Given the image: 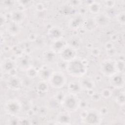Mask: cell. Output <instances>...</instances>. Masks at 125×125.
Returning a JSON list of instances; mask_svg holds the SVG:
<instances>
[{
	"label": "cell",
	"instance_id": "obj_1",
	"mask_svg": "<svg viewBox=\"0 0 125 125\" xmlns=\"http://www.w3.org/2000/svg\"><path fill=\"white\" fill-rule=\"evenodd\" d=\"M88 65V62L86 59L77 57L66 63L65 70L71 77L80 78L87 73Z\"/></svg>",
	"mask_w": 125,
	"mask_h": 125
},
{
	"label": "cell",
	"instance_id": "obj_2",
	"mask_svg": "<svg viewBox=\"0 0 125 125\" xmlns=\"http://www.w3.org/2000/svg\"><path fill=\"white\" fill-rule=\"evenodd\" d=\"M80 102V99L77 95L68 92L65 94L61 102V105L64 111L72 113L79 109Z\"/></svg>",
	"mask_w": 125,
	"mask_h": 125
},
{
	"label": "cell",
	"instance_id": "obj_3",
	"mask_svg": "<svg viewBox=\"0 0 125 125\" xmlns=\"http://www.w3.org/2000/svg\"><path fill=\"white\" fill-rule=\"evenodd\" d=\"M102 116L99 111L94 109H84L81 113V121L84 124L100 125L102 122Z\"/></svg>",
	"mask_w": 125,
	"mask_h": 125
},
{
	"label": "cell",
	"instance_id": "obj_4",
	"mask_svg": "<svg viewBox=\"0 0 125 125\" xmlns=\"http://www.w3.org/2000/svg\"><path fill=\"white\" fill-rule=\"evenodd\" d=\"M66 75L62 70L54 71L50 77L48 83L49 85L55 89H61L67 83Z\"/></svg>",
	"mask_w": 125,
	"mask_h": 125
},
{
	"label": "cell",
	"instance_id": "obj_5",
	"mask_svg": "<svg viewBox=\"0 0 125 125\" xmlns=\"http://www.w3.org/2000/svg\"><path fill=\"white\" fill-rule=\"evenodd\" d=\"M22 108V105L21 102L15 98L7 100L3 105L5 112L10 116H18L21 112Z\"/></svg>",
	"mask_w": 125,
	"mask_h": 125
},
{
	"label": "cell",
	"instance_id": "obj_6",
	"mask_svg": "<svg viewBox=\"0 0 125 125\" xmlns=\"http://www.w3.org/2000/svg\"><path fill=\"white\" fill-rule=\"evenodd\" d=\"M100 71L103 75L108 78L117 72L115 60L107 59L102 61L100 64Z\"/></svg>",
	"mask_w": 125,
	"mask_h": 125
},
{
	"label": "cell",
	"instance_id": "obj_7",
	"mask_svg": "<svg viewBox=\"0 0 125 125\" xmlns=\"http://www.w3.org/2000/svg\"><path fill=\"white\" fill-rule=\"evenodd\" d=\"M17 68L25 71L32 66V59L27 53H21L15 59Z\"/></svg>",
	"mask_w": 125,
	"mask_h": 125
},
{
	"label": "cell",
	"instance_id": "obj_8",
	"mask_svg": "<svg viewBox=\"0 0 125 125\" xmlns=\"http://www.w3.org/2000/svg\"><path fill=\"white\" fill-rule=\"evenodd\" d=\"M108 82L110 85L115 89H122L125 86V73L116 72L108 77Z\"/></svg>",
	"mask_w": 125,
	"mask_h": 125
},
{
	"label": "cell",
	"instance_id": "obj_9",
	"mask_svg": "<svg viewBox=\"0 0 125 125\" xmlns=\"http://www.w3.org/2000/svg\"><path fill=\"white\" fill-rule=\"evenodd\" d=\"M59 55L61 61L68 62L77 57V50L67 45L59 53Z\"/></svg>",
	"mask_w": 125,
	"mask_h": 125
},
{
	"label": "cell",
	"instance_id": "obj_10",
	"mask_svg": "<svg viewBox=\"0 0 125 125\" xmlns=\"http://www.w3.org/2000/svg\"><path fill=\"white\" fill-rule=\"evenodd\" d=\"M6 84L8 88L12 90H20L22 85V81L16 75H10L6 81Z\"/></svg>",
	"mask_w": 125,
	"mask_h": 125
},
{
	"label": "cell",
	"instance_id": "obj_11",
	"mask_svg": "<svg viewBox=\"0 0 125 125\" xmlns=\"http://www.w3.org/2000/svg\"><path fill=\"white\" fill-rule=\"evenodd\" d=\"M17 69L15 59L5 58L1 62V70L3 73L12 75V72L14 71Z\"/></svg>",
	"mask_w": 125,
	"mask_h": 125
},
{
	"label": "cell",
	"instance_id": "obj_12",
	"mask_svg": "<svg viewBox=\"0 0 125 125\" xmlns=\"http://www.w3.org/2000/svg\"><path fill=\"white\" fill-rule=\"evenodd\" d=\"M79 81L81 85L83 91L86 92L94 90L95 87V82L94 79L91 77L84 75L79 79Z\"/></svg>",
	"mask_w": 125,
	"mask_h": 125
},
{
	"label": "cell",
	"instance_id": "obj_13",
	"mask_svg": "<svg viewBox=\"0 0 125 125\" xmlns=\"http://www.w3.org/2000/svg\"><path fill=\"white\" fill-rule=\"evenodd\" d=\"M54 71L53 68L47 64L41 66L38 69V77L40 80L48 82L52 74Z\"/></svg>",
	"mask_w": 125,
	"mask_h": 125
},
{
	"label": "cell",
	"instance_id": "obj_14",
	"mask_svg": "<svg viewBox=\"0 0 125 125\" xmlns=\"http://www.w3.org/2000/svg\"><path fill=\"white\" fill-rule=\"evenodd\" d=\"M49 38L52 41H54L63 38L64 31L63 29L58 26L51 27L47 31Z\"/></svg>",
	"mask_w": 125,
	"mask_h": 125
},
{
	"label": "cell",
	"instance_id": "obj_15",
	"mask_svg": "<svg viewBox=\"0 0 125 125\" xmlns=\"http://www.w3.org/2000/svg\"><path fill=\"white\" fill-rule=\"evenodd\" d=\"M10 17L11 21L21 24L25 18V14L23 10L17 9L11 11Z\"/></svg>",
	"mask_w": 125,
	"mask_h": 125
},
{
	"label": "cell",
	"instance_id": "obj_16",
	"mask_svg": "<svg viewBox=\"0 0 125 125\" xmlns=\"http://www.w3.org/2000/svg\"><path fill=\"white\" fill-rule=\"evenodd\" d=\"M67 45V40L63 38L54 41H52V42L50 45V49L56 53L59 54Z\"/></svg>",
	"mask_w": 125,
	"mask_h": 125
},
{
	"label": "cell",
	"instance_id": "obj_17",
	"mask_svg": "<svg viewBox=\"0 0 125 125\" xmlns=\"http://www.w3.org/2000/svg\"><path fill=\"white\" fill-rule=\"evenodd\" d=\"M57 124L60 125H69L71 122V117L70 113L66 111H61L59 112L56 118Z\"/></svg>",
	"mask_w": 125,
	"mask_h": 125
},
{
	"label": "cell",
	"instance_id": "obj_18",
	"mask_svg": "<svg viewBox=\"0 0 125 125\" xmlns=\"http://www.w3.org/2000/svg\"><path fill=\"white\" fill-rule=\"evenodd\" d=\"M67 87L69 93L77 95L83 91L79 80H71L69 81L67 83Z\"/></svg>",
	"mask_w": 125,
	"mask_h": 125
},
{
	"label": "cell",
	"instance_id": "obj_19",
	"mask_svg": "<svg viewBox=\"0 0 125 125\" xmlns=\"http://www.w3.org/2000/svg\"><path fill=\"white\" fill-rule=\"evenodd\" d=\"M84 20L83 18V16L80 15L75 16L70 20L68 23V26L72 29H78L80 27H82Z\"/></svg>",
	"mask_w": 125,
	"mask_h": 125
},
{
	"label": "cell",
	"instance_id": "obj_20",
	"mask_svg": "<svg viewBox=\"0 0 125 125\" xmlns=\"http://www.w3.org/2000/svg\"><path fill=\"white\" fill-rule=\"evenodd\" d=\"M6 30L10 35L15 36L18 35L21 32V26L20 24L11 21L7 25Z\"/></svg>",
	"mask_w": 125,
	"mask_h": 125
},
{
	"label": "cell",
	"instance_id": "obj_21",
	"mask_svg": "<svg viewBox=\"0 0 125 125\" xmlns=\"http://www.w3.org/2000/svg\"><path fill=\"white\" fill-rule=\"evenodd\" d=\"M57 54V53L49 49L43 53L42 60L47 64L54 63L56 62Z\"/></svg>",
	"mask_w": 125,
	"mask_h": 125
},
{
	"label": "cell",
	"instance_id": "obj_22",
	"mask_svg": "<svg viewBox=\"0 0 125 125\" xmlns=\"http://www.w3.org/2000/svg\"><path fill=\"white\" fill-rule=\"evenodd\" d=\"M110 19L105 14H99L95 18L94 20L97 26L104 27L110 23Z\"/></svg>",
	"mask_w": 125,
	"mask_h": 125
},
{
	"label": "cell",
	"instance_id": "obj_23",
	"mask_svg": "<svg viewBox=\"0 0 125 125\" xmlns=\"http://www.w3.org/2000/svg\"><path fill=\"white\" fill-rule=\"evenodd\" d=\"M67 42L68 45L77 50L80 48L82 43L81 38L76 35H73L70 37L68 40H67Z\"/></svg>",
	"mask_w": 125,
	"mask_h": 125
},
{
	"label": "cell",
	"instance_id": "obj_24",
	"mask_svg": "<svg viewBox=\"0 0 125 125\" xmlns=\"http://www.w3.org/2000/svg\"><path fill=\"white\" fill-rule=\"evenodd\" d=\"M102 5L100 3L92 1L87 5V11L93 14H99L101 11Z\"/></svg>",
	"mask_w": 125,
	"mask_h": 125
},
{
	"label": "cell",
	"instance_id": "obj_25",
	"mask_svg": "<svg viewBox=\"0 0 125 125\" xmlns=\"http://www.w3.org/2000/svg\"><path fill=\"white\" fill-rule=\"evenodd\" d=\"M48 82L40 80L36 85V89L40 94H44L47 92L49 89Z\"/></svg>",
	"mask_w": 125,
	"mask_h": 125
},
{
	"label": "cell",
	"instance_id": "obj_26",
	"mask_svg": "<svg viewBox=\"0 0 125 125\" xmlns=\"http://www.w3.org/2000/svg\"><path fill=\"white\" fill-rule=\"evenodd\" d=\"M97 26L94 20V19H87L84 20L83 22L82 27L84 28L87 30H92L94 29V27Z\"/></svg>",
	"mask_w": 125,
	"mask_h": 125
},
{
	"label": "cell",
	"instance_id": "obj_27",
	"mask_svg": "<svg viewBox=\"0 0 125 125\" xmlns=\"http://www.w3.org/2000/svg\"><path fill=\"white\" fill-rule=\"evenodd\" d=\"M25 72L27 78L28 79H33L38 77V69H36V68L33 65L27 69Z\"/></svg>",
	"mask_w": 125,
	"mask_h": 125
},
{
	"label": "cell",
	"instance_id": "obj_28",
	"mask_svg": "<svg viewBox=\"0 0 125 125\" xmlns=\"http://www.w3.org/2000/svg\"><path fill=\"white\" fill-rule=\"evenodd\" d=\"M115 102L120 106H124L125 105V92L124 91L119 92L115 97Z\"/></svg>",
	"mask_w": 125,
	"mask_h": 125
},
{
	"label": "cell",
	"instance_id": "obj_29",
	"mask_svg": "<svg viewBox=\"0 0 125 125\" xmlns=\"http://www.w3.org/2000/svg\"><path fill=\"white\" fill-rule=\"evenodd\" d=\"M116 67L118 72L124 73L125 70V61L124 60H117L115 61Z\"/></svg>",
	"mask_w": 125,
	"mask_h": 125
},
{
	"label": "cell",
	"instance_id": "obj_30",
	"mask_svg": "<svg viewBox=\"0 0 125 125\" xmlns=\"http://www.w3.org/2000/svg\"><path fill=\"white\" fill-rule=\"evenodd\" d=\"M100 93L102 98L105 99L110 98L112 95V91L108 88H105L103 89Z\"/></svg>",
	"mask_w": 125,
	"mask_h": 125
},
{
	"label": "cell",
	"instance_id": "obj_31",
	"mask_svg": "<svg viewBox=\"0 0 125 125\" xmlns=\"http://www.w3.org/2000/svg\"><path fill=\"white\" fill-rule=\"evenodd\" d=\"M118 22L121 25H124L125 23V14L124 11L118 12L116 16Z\"/></svg>",
	"mask_w": 125,
	"mask_h": 125
},
{
	"label": "cell",
	"instance_id": "obj_32",
	"mask_svg": "<svg viewBox=\"0 0 125 125\" xmlns=\"http://www.w3.org/2000/svg\"><path fill=\"white\" fill-rule=\"evenodd\" d=\"M116 1L114 0H105L103 1V5L106 9H110L115 7Z\"/></svg>",
	"mask_w": 125,
	"mask_h": 125
},
{
	"label": "cell",
	"instance_id": "obj_33",
	"mask_svg": "<svg viewBox=\"0 0 125 125\" xmlns=\"http://www.w3.org/2000/svg\"><path fill=\"white\" fill-rule=\"evenodd\" d=\"M65 94H64L63 93V91H58L56 94L54 95V98L58 101L60 103H61L62 101V100L64 95Z\"/></svg>",
	"mask_w": 125,
	"mask_h": 125
},
{
	"label": "cell",
	"instance_id": "obj_34",
	"mask_svg": "<svg viewBox=\"0 0 125 125\" xmlns=\"http://www.w3.org/2000/svg\"><path fill=\"white\" fill-rule=\"evenodd\" d=\"M91 54L93 56H98L101 54V50L97 47H92L91 48Z\"/></svg>",
	"mask_w": 125,
	"mask_h": 125
},
{
	"label": "cell",
	"instance_id": "obj_35",
	"mask_svg": "<svg viewBox=\"0 0 125 125\" xmlns=\"http://www.w3.org/2000/svg\"><path fill=\"white\" fill-rule=\"evenodd\" d=\"M88 106V102L86 100H82L80 99L79 109H82V110L86 109Z\"/></svg>",
	"mask_w": 125,
	"mask_h": 125
},
{
	"label": "cell",
	"instance_id": "obj_36",
	"mask_svg": "<svg viewBox=\"0 0 125 125\" xmlns=\"http://www.w3.org/2000/svg\"><path fill=\"white\" fill-rule=\"evenodd\" d=\"M91 99L93 101H99L102 98L100 93L94 92L91 95H90Z\"/></svg>",
	"mask_w": 125,
	"mask_h": 125
},
{
	"label": "cell",
	"instance_id": "obj_37",
	"mask_svg": "<svg viewBox=\"0 0 125 125\" xmlns=\"http://www.w3.org/2000/svg\"><path fill=\"white\" fill-rule=\"evenodd\" d=\"M115 47H114V43H113V42H106L105 43V45H104V48L106 50H109V49H110L111 48H113Z\"/></svg>",
	"mask_w": 125,
	"mask_h": 125
},
{
	"label": "cell",
	"instance_id": "obj_38",
	"mask_svg": "<svg viewBox=\"0 0 125 125\" xmlns=\"http://www.w3.org/2000/svg\"><path fill=\"white\" fill-rule=\"evenodd\" d=\"M35 8H36V9L37 11H39V12L42 11L45 9L44 5L43 3H37V4L36 5V7Z\"/></svg>",
	"mask_w": 125,
	"mask_h": 125
},
{
	"label": "cell",
	"instance_id": "obj_39",
	"mask_svg": "<svg viewBox=\"0 0 125 125\" xmlns=\"http://www.w3.org/2000/svg\"><path fill=\"white\" fill-rule=\"evenodd\" d=\"M87 11V8L84 7H81L79 9V15L82 16H83L84 15L86 14Z\"/></svg>",
	"mask_w": 125,
	"mask_h": 125
},
{
	"label": "cell",
	"instance_id": "obj_40",
	"mask_svg": "<svg viewBox=\"0 0 125 125\" xmlns=\"http://www.w3.org/2000/svg\"><path fill=\"white\" fill-rule=\"evenodd\" d=\"M106 51L107 54L108 55H109V56H114L116 53V50L115 47H114L113 48H111L110 49L106 50Z\"/></svg>",
	"mask_w": 125,
	"mask_h": 125
},
{
	"label": "cell",
	"instance_id": "obj_41",
	"mask_svg": "<svg viewBox=\"0 0 125 125\" xmlns=\"http://www.w3.org/2000/svg\"><path fill=\"white\" fill-rule=\"evenodd\" d=\"M100 113L102 116L104 115H106V114H108V110L106 107H103L102 108H101L100 110L99 111Z\"/></svg>",
	"mask_w": 125,
	"mask_h": 125
}]
</instances>
